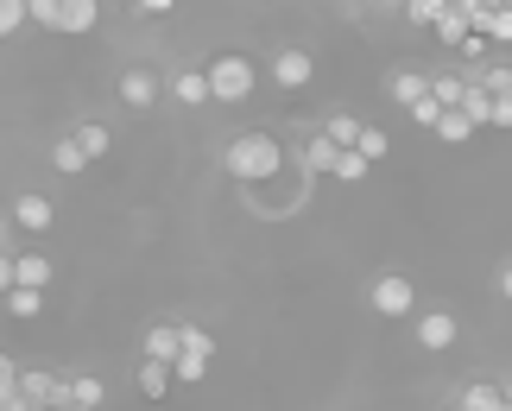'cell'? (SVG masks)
Segmentation results:
<instances>
[{"label": "cell", "instance_id": "cell-10", "mask_svg": "<svg viewBox=\"0 0 512 411\" xmlns=\"http://www.w3.org/2000/svg\"><path fill=\"white\" fill-rule=\"evenodd\" d=\"M13 222L26 228V234H45V228L57 222V209H51L45 197H38V190H26V197H13Z\"/></svg>", "mask_w": 512, "mask_h": 411}, {"label": "cell", "instance_id": "cell-38", "mask_svg": "<svg viewBox=\"0 0 512 411\" xmlns=\"http://www.w3.org/2000/svg\"><path fill=\"white\" fill-rule=\"evenodd\" d=\"M506 399H512V380H506Z\"/></svg>", "mask_w": 512, "mask_h": 411}, {"label": "cell", "instance_id": "cell-32", "mask_svg": "<svg viewBox=\"0 0 512 411\" xmlns=\"http://www.w3.org/2000/svg\"><path fill=\"white\" fill-rule=\"evenodd\" d=\"M336 178L342 184H361L367 178V159H361V152H342V159H336Z\"/></svg>", "mask_w": 512, "mask_h": 411}, {"label": "cell", "instance_id": "cell-26", "mask_svg": "<svg viewBox=\"0 0 512 411\" xmlns=\"http://www.w3.org/2000/svg\"><path fill=\"white\" fill-rule=\"evenodd\" d=\"M430 95H437L443 108H462V95H468V76H430Z\"/></svg>", "mask_w": 512, "mask_h": 411}, {"label": "cell", "instance_id": "cell-9", "mask_svg": "<svg viewBox=\"0 0 512 411\" xmlns=\"http://www.w3.org/2000/svg\"><path fill=\"white\" fill-rule=\"evenodd\" d=\"M177 355H184V323H152L146 329V361L177 367Z\"/></svg>", "mask_w": 512, "mask_h": 411}, {"label": "cell", "instance_id": "cell-16", "mask_svg": "<svg viewBox=\"0 0 512 411\" xmlns=\"http://www.w3.org/2000/svg\"><path fill=\"white\" fill-rule=\"evenodd\" d=\"M95 19H102V0H64V32L70 38L95 32Z\"/></svg>", "mask_w": 512, "mask_h": 411}, {"label": "cell", "instance_id": "cell-27", "mask_svg": "<svg viewBox=\"0 0 512 411\" xmlns=\"http://www.w3.org/2000/svg\"><path fill=\"white\" fill-rule=\"evenodd\" d=\"M354 152H361L367 165H380L386 152H392V140H386V127H367V133H361V146H354Z\"/></svg>", "mask_w": 512, "mask_h": 411}, {"label": "cell", "instance_id": "cell-13", "mask_svg": "<svg viewBox=\"0 0 512 411\" xmlns=\"http://www.w3.org/2000/svg\"><path fill=\"white\" fill-rule=\"evenodd\" d=\"M437 38H443L449 51H462L468 38H475V26H468V7H462V0H449V13L437 19Z\"/></svg>", "mask_w": 512, "mask_h": 411}, {"label": "cell", "instance_id": "cell-4", "mask_svg": "<svg viewBox=\"0 0 512 411\" xmlns=\"http://www.w3.org/2000/svg\"><path fill=\"white\" fill-rule=\"evenodd\" d=\"M19 393L38 411H76V386L70 374H45V367H19Z\"/></svg>", "mask_w": 512, "mask_h": 411}, {"label": "cell", "instance_id": "cell-14", "mask_svg": "<svg viewBox=\"0 0 512 411\" xmlns=\"http://www.w3.org/2000/svg\"><path fill=\"white\" fill-rule=\"evenodd\" d=\"M133 386H140V399H165L171 386H177V374L165 361H140V374H133Z\"/></svg>", "mask_w": 512, "mask_h": 411}, {"label": "cell", "instance_id": "cell-18", "mask_svg": "<svg viewBox=\"0 0 512 411\" xmlns=\"http://www.w3.org/2000/svg\"><path fill=\"white\" fill-rule=\"evenodd\" d=\"M323 133H329V140H336L342 152H354V146H361V121H354V114H329V121H323Z\"/></svg>", "mask_w": 512, "mask_h": 411}, {"label": "cell", "instance_id": "cell-29", "mask_svg": "<svg viewBox=\"0 0 512 411\" xmlns=\"http://www.w3.org/2000/svg\"><path fill=\"white\" fill-rule=\"evenodd\" d=\"M32 26L64 32V0H32Z\"/></svg>", "mask_w": 512, "mask_h": 411}, {"label": "cell", "instance_id": "cell-23", "mask_svg": "<svg viewBox=\"0 0 512 411\" xmlns=\"http://www.w3.org/2000/svg\"><path fill=\"white\" fill-rule=\"evenodd\" d=\"M462 114H468L475 127H487V121H494V95H487L481 83H468V95H462Z\"/></svg>", "mask_w": 512, "mask_h": 411}, {"label": "cell", "instance_id": "cell-11", "mask_svg": "<svg viewBox=\"0 0 512 411\" xmlns=\"http://www.w3.org/2000/svg\"><path fill=\"white\" fill-rule=\"evenodd\" d=\"M171 102H184V108H203V102H215V89H209V70H177V76H171Z\"/></svg>", "mask_w": 512, "mask_h": 411}, {"label": "cell", "instance_id": "cell-8", "mask_svg": "<svg viewBox=\"0 0 512 411\" xmlns=\"http://www.w3.org/2000/svg\"><path fill=\"white\" fill-rule=\"evenodd\" d=\"M121 108H127V114L159 108V76H152V70H127V76H121Z\"/></svg>", "mask_w": 512, "mask_h": 411}, {"label": "cell", "instance_id": "cell-21", "mask_svg": "<svg viewBox=\"0 0 512 411\" xmlns=\"http://www.w3.org/2000/svg\"><path fill=\"white\" fill-rule=\"evenodd\" d=\"M26 26H32V0H0V38H13Z\"/></svg>", "mask_w": 512, "mask_h": 411}, {"label": "cell", "instance_id": "cell-36", "mask_svg": "<svg viewBox=\"0 0 512 411\" xmlns=\"http://www.w3.org/2000/svg\"><path fill=\"white\" fill-rule=\"evenodd\" d=\"M500 298H512V260L500 266Z\"/></svg>", "mask_w": 512, "mask_h": 411}, {"label": "cell", "instance_id": "cell-40", "mask_svg": "<svg viewBox=\"0 0 512 411\" xmlns=\"http://www.w3.org/2000/svg\"><path fill=\"white\" fill-rule=\"evenodd\" d=\"M506 411H512V399H506Z\"/></svg>", "mask_w": 512, "mask_h": 411}, {"label": "cell", "instance_id": "cell-30", "mask_svg": "<svg viewBox=\"0 0 512 411\" xmlns=\"http://www.w3.org/2000/svg\"><path fill=\"white\" fill-rule=\"evenodd\" d=\"M7 310H13V317H38V310H45V291L19 285V291H7Z\"/></svg>", "mask_w": 512, "mask_h": 411}, {"label": "cell", "instance_id": "cell-20", "mask_svg": "<svg viewBox=\"0 0 512 411\" xmlns=\"http://www.w3.org/2000/svg\"><path fill=\"white\" fill-rule=\"evenodd\" d=\"M475 133H481V127L468 121L462 108H449V114H443V127H437V140H443V146H462V140H475Z\"/></svg>", "mask_w": 512, "mask_h": 411}, {"label": "cell", "instance_id": "cell-12", "mask_svg": "<svg viewBox=\"0 0 512 411\" xmlns=\"http://www.w3.org/2000/svg\"><path fill=\"white\" fill-rule=\"evenodd\" d=\"M386 95L411 114V108H418L424 95H430V76H418V70H392V76H386Z\"/></svg>", "mask_w": 512, "mask_h": 411}, {"label": "cell", "instance_id": "cell-3", "mask_svg": "<svg viewBox=\"0 0 512 411\" xmlns=\"http://www.w3.org/2000/svg\"><path fill=\"white\" fill-rule=\"evenodd\" d=\"M367 310L373 317H418V285H411L405 272H380V279L367 285Z\"/></svg>", "mask_w": 512, "mask_h": 411}, {"label": "cell", "instance_id": "cell-39", "mask_svg": "<svg viewBox=\"0 0 512 411\" xmlns=\"http://www.w3.org/2000/svg\"><path fill=\"white\" fill-rule=\"evenodd\" d=\"M449 411H462V405H449Z\"/></svg>", "mask_w": 512, "mask_h": 411}, {"label": "cell", "instance_id": "cell-6", "mask_svg": "<svg viewBox=\"0 0 512 411\" xmlns=\"http://www.w3.org/2000/svg\"><path fill=\"white\" fill-rule=\"evenodd\" d=\"M456 336H462V323L449 317V310H424V317H418V348H424V355H443V348H456Z\"/></svg>", "mask_w": 512, "mask_h": 411}, {"label": "cell", "instance_id": "cell-7", "mask_svg": "<svg viewBox=\"0 0 512 411\" xmlns=\"http://www.w3.org/2000/svg\"><path fill=\"white\" fill-rule=\"evenodd\" d=\"M310 76H317V57H310V51L291 45V51L272 57V83H279V89H310Z\"/></svg>", "mask_w": 512, "mask_h": 411}, {"label": "cell", "instance_id": "cell-35", "mask_svg": "<svg viewBox=\"0 0 512 411\" xmlns=\"http://www.w3.org/2000/svg\"><path fill=\"white\" fill-rule=\"evenodd\" d=\"M133 7H140L146 19H159V13H171V7H177V0H133Z\"/></svg>", "mask_w": 512, "mask_h": 411}, {"label": "cell", "instance_id": "cell-15", "mask_svg": "<svg viewBox=\"0 0 512 411\" xmlns=\"http://www.w3.org/2000/svg\"><path fill=\"white\" fill-rule=\"evenodd\" d=\"M51 165L64 171V178H76V171H89L95 159H89V152H83V140H76V133H64V140L51 146Z\"/></svg>", "mask_w": 512, "mask_h": 411}, {"label": "cell", "instance_id": "cell-24", "mask_svg": "<svg viewBox=\"0 0 512 411\" xmlns=\"http://www.w3.org/2000/svg\"><path fill=\"white\" fill-rule=\"evenodd\" d=\"M336 159H342V146L329 140V133H317V140H310V152H304L310 171H336Z\"/></svg>", "mask_w": 512, "mask_h": 411}, {"label": "cell", "instance_id": "cell-37", "mask_svg": "<svg viewBox=\"0 0 512 411\" xmlns=\"http://www.w3.org/2000/svg\"><path fill=\"white\" fill-rule=\"evenodd\" d=\"M487 7H494V13H506V7H512V0H487Z\"/></svg>", "mask_w": 512, "mask_h": 411}, {"label": "cell", "instance_id": "cell-33", "mask_svg": "<svg viewBox=\"0 0 512 411\" xmlns=\"http://www.w3.org/2000/svg\"><path fill=\"white\" fill-rule=\"evenodd\" d=\"M481 38H487V45H512V7L487 19V32H481Z\"/></svg>", "mask_w": 512, "mask_h": 411}, {"label": "cell", "instance_id": "cell-34", "mask_svg": "<svg viewBox=\"0 0 512 411\" xmlns=\"http://www.w3.org/2000/svg\"><path fill=\"white\" fill-rule=\"evenodd\" d=\"M487 127H512V95H500V102H494V121H487Z\"/></svg>", "mask_w": 512, "mask_h": 411}, {"label": "cell", "instance_id": "cell-5", "mask_svg": "<svg viewBox=\"0 0 512 411\" xmlns=\"http://www.w3.org/2000/svg\"><path fill=\"white\" fill-rule=\"evenodd\" d=\"M57 279V266L45 260V253H7V260H0V291H45Z\"/></svg>", "mask_w": 512, "mask_h": 411}, {"label": "cell", "instance_id": "cell-25", "mask_svg": "<svg viewBox=\"0 0 512 411\" xmlns=\"http://www.w3.org/2000/svg\"><path fill=\"white\" fill-rule=\"evenodd\" d=\"M443 13H449V0H405V19H411V26H430V32H437Z\"/></svg>", "mask_w": 512, "mask_h": 411}, {"label": "cell", "instance_id": "cell-28", "mask_svg": "<svg viewBox=\"0 0 512 411\" xmlns=\"http://www.w3.org/2000/svg\"><path fill=\"white\" fill-rule=\"evenodd\" d=\"M70 386H76V405H89V411H102V380H95V374H70Z\"/></svg>", "mask_w": 512, "mask_h": 411}, {"label": "cell", "instance_id": "cell-2", "mask_svg": "<svg viewBox=\"0 0 512 411\" xmlns=\"http://www.w3.org/2000/svg\"><path fill=\"white\" fill-rule=\"evenodd\" d=\"M209 89H215V102H228V108H241L247 95H253V83H260V70H253V57H241V51H222V57H209Z\"/></svg>", "mask_w": 512, "mask_h": 411}, {"label": "cell", "instance_id": "cell-17", "mask_svg": "<svg viewBox=\"0 0 512 411\" xmlns=\"http://www.w3.org/2000/svg\"><path fill=\"white\" fill-rule=\"evenodd\" d=\"M70 133L83 140V152H89V159H108V152H114V133H108L102 121H76Z\"/></svg>", "mask_w": 512, "mask_h": 411}, {"label": "cell", "instance_id": "cell-1", "mask_svg": "<svg viewBox=\"0 0 512 411\" xmlns=\"http://www.w3.org/2000/svg\"><path fill=\"white\" fill-rule=\"evenodd\" d=\"M222 165H228V178L234 184H272L285 171V146L272 140V133H234V140L222 146Z\"/></svg>", "mask_w": 512, "mask_h": 411}, {"label": "cell", "instance_id": "cell-19", "mask_svg": "<svg viewBox=\"0 0 512 411\" xmlns=\"http://www.w3.org/2000/svg\"><path fill=\"white\" fill-rule=\"evenodd\" d=\"M462 411H506V386H462Z\"/></svg>", "mask_w": 512, "mask_h": 411}, {"label": "cell", "instance_id": "cell-22", "mask_svg": "<svg viewBox=\"0 0 512 411\" xmlns=\"http://www.w3.org/2000/svg\"><path fill=\"white\" fill-rule=\"evenodd\" d=\"M468 83H481V89L500 102V95H512V64H487V70H475V76H468Z\"/></svg>", "mask_w": 512, "mask_h": 411}, {"label": "cell", "instance_id": "cell-31", "mask_svg": "<svg viewBox=\"0 0 512 411\" xmlns=\"http://www.w3.org/2000/svg\"><path fill=\"white\" fill-rule=\"evenodd\" d=\"M443 114H449V108L437 102V95H424V102H418V108H411V121H418V127H430V133H437V127H443Z\"/></svg>", "mask_w": 512, "mask_h": 411}]
</instances>
